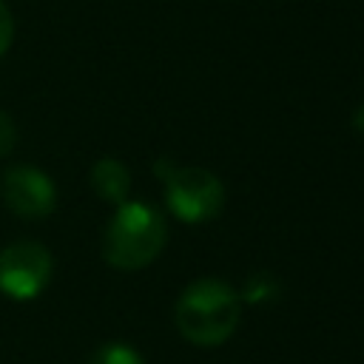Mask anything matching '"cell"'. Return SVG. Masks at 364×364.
Listing matches in <instances>:
<instances>
[{
  "mask_svg": "<svg viewBox=\"0 0 364 364\" xmlns=\"http://www.w3.org/2000/svg\"><path fill=\"white\" fill-rule=\"evenodd\" d=\"M279 290H282V284L276 282V276H270V273H256V276L247 279L242 299H247V301H253V304H262V301H273V299L279 296Z\"/></svg>",
  "mask_w": 364,
  "mask_h": 364,
  "instance_id": "8",
  "label": "cell"
},
{
  "mask_svg": "<svg viewBox=\"0 0 364 364\" xmlns=\"http://www.w3.org/2000/svg\"><path fill=\"white\" fill-rule=\"evenodd\" d=\"M3 199L23 219H43L54 210V182L31 165H17L3 176Z\"/></svg>",
  "mask_w": 364,
  "mask_h": 364,
  "instance_id": "5",
  "label": "cell"
},
{
  "mask_svg": "<svg viewBox=\"0 0 364 364\" xmlns=\"http://www.w3.org/2000/svg\"><path fill=\"white\" fill-rule=\"evenodd\" d=\"M91 185L94 191L105 199V202H125V193H128V185H131V176H128V168L114 159V156H105L100 159L94 168H91Z\"/></svg>",
  "mask_w": 364,
  "mask_h": 364,
  "instance_id": "6",
  "label": "cell"
},
{
  "mask_svg": "<svg viewBox=\"0 0 364 364\" xmlns=\"http://www.w3.org/2000/svg\"><path fill=\"white\" fill-rule=\"evenodd\" d=\"M88 364H145V358L125 341H108L91 355Z\"/></svg>",
  "mask_w": 364,
  "mask_h": 364,
  "instance_id": "7",
  "label": "cell"
},
{
  "mask_svg": "<svg viewBox=\"0 0 364 364\" xmlns=\"http://www.w3.org/2000/svg\"><path fill=\"white\" fill-rule=\"evenodd\" d=\"M168 239L165 219L145 202H119L102 236V256L117 270H139L151 264Z\"/></svg>",
  "mask_w": 364,
  "mask_h": 364,
  "instance_id": "2",
  "label": "cell"
},
{
  "mask_svg": "<svg viewBox=\"0 0 364 364\" xmlns=\"http://www.w3.org/2000/svg\"><path fill=\"white\" fill-rule=\"evenodd\" d=\"M353 128H355L358 134H364V105L355 108V114H353Z\"/></svg>",
  "mask_w": 364,
  "mask_h": 364,
  "instance_id": "11",
  "label": "cell"
},
{
  "mask_svg": "<svg viewBox=\"0 0 364 364\" xmlns=\"http://www.w3.org/2000/svg\"><path fill=\"white\" fill-rule=\"evenodd\" d=\"M11 40H14V20H11L9 6L0 0V54H6V48L11 46Z\"/></svg>",
  "mask_w": 364,
  "mask_h": 364,
  "instance_id": "10",
  "label": "cell"
},
{
  "mask_svg": "<svg viewBox=\"0 0 364 364\" xmlns=\"http://www.w3.org/2000/svg\"><path fill=\"white\" fill-rule=\"evenodd\" d=\"M14 139H17V128H14L11 117L6 111H0V156H6L14 148Z\"/></svg>",
  "mask_w": 364,
  "mask_h": 364,
  "instance_id": "9",
  "label": "cell"
},
{
  "mask_svg": "<svg viewBox=\"0 0 364 364\" xmlns=\"http://www.w3.org/2000/svg\"><path fill=\"white\" fill-rule=\"evenodd\" d=\"M156 173H162V179H165L168 208L182 222H205L222 210L225 188L210 171H205V168H171L165 159H159Z\"/></svg>",
  "mask_w": 364,
  "mask_h": 364,
  "instance_id": "3",
  "label": "cell"
},
{
  "mask_svg": "<svg viewBox=\"0 0 364 364\" xmlns=\"http://www.w3.org/2000/svg\"><path fill=\"white\" fill-rule=\"evenodd\" d=\"M51 279V253L46 245L23 239L0 250V290L11 299H34Z\"/></svg>",
  "mask_w": 364,
  "mask_h": 364,
  "instance_id": "4",
  "label": "cell"
},
{
  "mask_svg": "<svg viewBox=\"0 0 364 364\" xmlns=\"http://www.w3.org/2000/svg\"><path fill=\"white\" fill-rule=\"evenodd\" d=\"M242 318V296L222 279L191 282L173 307V321L182 338L196 347L225 344Z\"/></svg>",
  "mask_w": 364,
  "mask_h": 364,
  "instance_id": "1",
  "label": "cell"
}]
</instances>
